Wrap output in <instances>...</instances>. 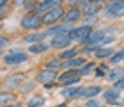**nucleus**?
I'll return each instance as SVG.
<instances>
[{"mask_svg": "<svg viewBox=\"0 0 124 107\" xmlns=\"http://www.w3.org/2000/svg\"><path fill=\"white\" fill-rule=\"evenodd\" d=\"M41 25H44L43 23V16H39L36 13H27V14L21 16V20H20V27L25 29V30H30V32L39 30Z\"/></svg>", "mask_w": 124, "mask_h": 107, "instance_id": "obj_1", "label": "nucleus"}, {"mask_svg": "<svg viewBox=\"0 0 124 107\" xmlns=\"http://www.w3.org/2000/svg\"><path fill=\"white\" fill-rule=\"evenodd\" d=\"M82 75L78 73L76 68H71V70H66L64 73H60L59 75V84L62 88H67V86H76L78 82H80Z\"/></svg>", "mask_w": 124, "mask_h": 107, "instance_id": "obj_2", "label": "nucleus"}, {"mask_svg": "<svg viewBox=\"0 0 124 107\" xmlns=\"http://www.w3.org/2000/svg\"><path fill=\"white\" fill-rule=\"evenodd\" d=\"M75 29L71 23H67V21H64V23H59V25H50L48 29H46V34L48 38H60V36H69V32Z\"/></svg>", "mask_w": 124, "mask_h": 107, "instance_id": "obj_3", "label": "nucleus"}, {"mask_svg": "<svg viewBox=\"0 0 124 107\" xmlns=\"http://www.w3.org/2000/svg\"><path fill=\"white\" fill-rule=\"evenodd\" d=\"M105 11H106V16L121 18V16H124V2L122 0H108L105 4Z\"/></svg>", "mask_w": 124, "mask_h": 107, "instance_id": "obj_4", "label": "nucleus"}, {"mask_svg": "<svg viewBox=\"0 0 124 107\" xmlns=\"http://www.w3.org/2000/svg\"><path fill=\"white\" fill-rule=\"evenodd\" d=\"M64 14H66L64 7H62V5H57V7L50 9L48 13L43 14V23L44 25H53L55 21H59L60 18H64Z\"/></svg>", "mask_w": 124, "mask_h": 107, "instance_id": "obj_5", "label": "nucleus"}, {"mask_svg": "<svg viewBox=\"0 0 124 107\" xmlns=\"http://www.w3.org/2000/svg\"><path fill=\"white\" fill-rule=\"evenodd\" d=\"M92 32V27L91 25H82V27H75L71 32H69V38L73 41H78V43H83L85 39L91 36Z\"/></svg>", "mask_w": 124, "mask_h": 107, "instance_id": "obj_6", "label": "nucleus"}, {"mask_svg": "<svg viewBox=\"0 0 124 107\" xmlns=\"http://www.w3.org/2000/svg\"><path fill=\"white\" fill-rule=\"evenodd\" d=\"M105 38H106V32L105 30H101V29L99 30H92L91 36H89L82 45H83V47H103Z\"/></svg>", "mask_w": 124, "mask_h": 107, "instance_id": "obj_7", "label": "nucleus"}, {"mask_svg": "<svg viewBox=\"0 0 124 107\" xmlns=\"http://www.w3.org/2000/svg\"><path fill=\"white\" fill-rule=\"evenodd\" d=\"M27 59H29V54H27V52H11V54L4 55V63L11 64V66L21 64V63H25Z\"/></svg>", "mask_w": 124, "mask_h": 107, "instance_id": "obj_8", "label": "nucleus"}, {"mask_svg": "<svg viewBox=\"0 0 124 107\" xmlns=\"http://www.w3.org/2000/svg\"><path fill=\"white\" fill-rule=\"evenodd\" d=\"M59 80V73L57 70H50V68H44L37 73V82L41 84H50V82H55Z\"/></svg>", "mask_w": 124, "mask_h": 107, "instance_id": "obj_9", "label": "nucleus"}, {"mask_svg": "<svg viewBox=\"0 0 124 107\" xmlns=\"http://www.w3.org/2000/svg\"><path fill=\"white\" fill-rule=\"evenodd\" d=\"M73 43V39L69 36H60V38H53L50 39V48H55V50H66L69 48Z\"/></svg>", "mask_w": 124, "mask_h": 107, "instance_id": "obj_10", "label": "nucleus"}, {"mask_svg": "<svg viewBox=\"0 0 124 107\" xmlns=\"http://www.w3.org/2000/svg\"><path fill=\"white\" fill-rule=\"evenodd\" d=\"M103 93V89H101L99 86H87V88H82L80 93H78V98H98V95Z\"/></svg>", "mask_w": 124, "mask_h": 107, "instance_id": "obj_11", "label": "nucleus"}, {"mask_svg": "<svg viewBox=\"0 0 124 107\" xmlns=\"http://www.w3.org/2000/svg\"><path fill=\"white\" fill-rule=\"evenodd\" d=\"M25 80V73H13V75H9L7 78L4 80V84H5V88H18V86H21V82Z\"/></svg>", "mask_w": 124, "mask_h": 107, "instance_id": "obj_12", "label": "nucleus"}, {"mask_svg": "<svg viewBox=\"0 0 124 107\" xmlns=\"http://www.w3.org/2000/svg\"><path fill=\"white\" fill-rule=\"evenodd\" d=\"M101 11V4L98 2H92V0H87V4L82 7V13L83 16H96Z\"/></svg>", "mask_w": 124, "mask_h": 107, "instance_id": "obj_13", "label": "nucleus"}, {"mask_svg": "<svg viewBox=\"0 0 124 107\" xmlns=\"http://www.w3.org/2000/svg\"><path fill=\"white\" fill-rule=\"evenodd\" d=\"M80 18H82V9H78V7H69L64 14V21H67V23H75Z\"/></svg>", "mask_w": 124, "mask_h": 107, "instance_id": "obj_14", "label": "nucleus"}, {"mask_svg": "<svg viewBox=\"0 0 124 107\" xmlns=\"http://www.w3.org/2000/svg\"><path fill=\"white\" fill-rule=\"evenodd\" d=\"M46 38V34L44 32H29L27 36H23V41L29 43V45H36V43H43V39Z\"/></svg>", "mask_w": 124, "mask_h": 107, "instance_id": "obj_15", "label": "nucleus"}, {"mask_svg": "<svg viewBox=\"0 0 124 107\" xmlns=\"http://www.w3.org/2000/svg\"><path fill=\"white\" fill-rule=\"evenodd\" d=\"M87 61H85V57H73V59H67V61H64V64H62V68H66V70H71V68H82L83 64H85Z\"/></svg>", "mask_w": 124, "mask_h": 107, "instance_id": "obj_16", "label": "nucleus"}, {"mask_svg": "<svg viewBox=\"0 0 124 107\" xmlns=\"http://www.w3.org/2000/svg\"><path fill=\"white\" fill-rule=\"evenodd\" d=\"M80 86H67V88H64L62 89V97H64L66 100H75V98H78V93H80Z\"/></svg>", "mask_w": 124, "mask_h": 107, "instance_id": "obj_17", "label": "nucleus"}, {"mask_svg": "<svg viewBox=\"0 0 124 107\" xmlns=\"http://www.w3.org/2000/svg\"><path fill=\"white\" fill-rule=\"evenodd\" d=\"M119 97H121V93H119V89H115V88H108V89L103 91V100L105 102H117Z\"/></svg>", "mask_w": 124, "mask_h": 107, "instance_id": "obj_18", "label": "nucleus"}, {"mask_svg": "<svg viewBox=\"0 0 124 107\" xmlns=\"http://www.w3.org/2000/svg\"><path fill=\"white\" fill-rule=\"evenodd\" d=\"M78 54H80V50L76 47H69L66 50H62V54H59V57L62 61H67V59H73V57H78Z\"/></svg>", "mask_w": 124, "mask_h": 107, "instance_id": "obj_19", "label": "nucleus"}, {"mask_svg": "<svg viewBox=\"0 0 124 107\" xmlns=\"http://www.w3.org/2000/svg\"><path fill=\"white\" fill-rule=\"evenodd\" d=\"M14 100H16V95H14V93L5 91V93H2V97H0V105H2V107H7V105H11V104H14Z\"/></svg>", "mask_w": 124, "mask_h": 107, "instance_id": "obj_20", "label": "nucleus"}, {"mask_svg": "<svg viewBox=\"0 0 124 107\" xmlns=\"http://www.w3.org/2000/svg\"><path fill=\"white\" fill-rule=\"evenodd\" d=\"M48 48H50V45H46V43H36L29 47V54H44Z\"/></svg>", "mask_w": 124, "mask_h": 107, "instance_id": "obj_21", "label": "nucleus"}, {"mask_svg": "<svg viewBox=\"0 0 124 107\" xmlns=\"http://www.w3.org/2000/svg\"><path fill=\"white\" fill-rule=\"evenodd\" d=\"M115 52H114V50H112V48H108V47H99L98 50H96V57H98V59H105V57H112V55H114Z\"/></svg>", "mask_w": 124, "mask_h": 107, "instance_id": "obj_22", "label": "nucleus"}, {"mask_svg": "<svg viewBox=\"0 0 124 107\" xmlns=\"http://www.w3.org/2000/svg\"><path fill=\"white\" fill-rule=\"evenodd\" d=\"M124 77V68H110V71H108V78L112 82H117L119 78H122Z\"/></svg>", "mask_w": 124, "mask_h": 107, "instance_id": "obj_23", "label": "nucleus"}, {"mask_svg": "<svg viewBox=\"0 0 124 107\" xmlns=\"http://www.w3.org/2000/svg\"><path fill=\"white\" fill-rule=\"evenodd\" d=\"M44 104V98L43 97H32L29 102H27V107H41Z\"/></svg>", "mask_w": 124, "mask_h": 107, "instance_id": "obj_24", "label": "nucleus"}, {"mask_svg": "<svg viewBox=\"0 0 124 107\" xmlns=\"http://www.w3.org/2000/svg\"><path fill=\"white\" fill-rule=\"evenodd\" d=\"M92 68H94V63H92V61H87V63L82 66V68H78V73L83 77V75H87V73H91Z\"/></svg>", "mask_w": 124, "mask_h": 107, "instance_id": "obj_25", "label": "nucleus"}, {"mask_svg": "<svg viewBox=\"0 0 124 107\" xmlns=\"http://www.w3.org/2000/svg\"><path fill=\"white\" fill-rule=\"evenodd\" d=\"M62 64H64V61H62L60 57H57V59L50 61V63L46 64V68H50V70H59V68H62Z\"/></svg>", "mask_w": 124, "mask_h": 107, "instance_id": "obj_26", "label": "nucleus"}, {"mask_svg": "<svg viewBox=\"0 0 124 107\" xmlns=\"http://www.w3.org/2000/svg\"><path fill=\"white\" fill-rule=\"evenodd\" d=\"M121 61H124V48H121L119 52H115V54L110 57V63H112V64H117V63H121Z\"/></svg>", "mask_w": 124, "mask_h": 107, "instance_id": "obj_27", "label": "nucleus"}, {"mask_svg": "<svg viewBox=\"0 0 124 107\" xmlns=\"http://www.w3.org/2000/svg\"><path fill=\"white\" fill-rule=\"evenodd\" d=\"M83 21H85L83 25H91V23H94V21H98V14L96 16H83Z\"/></svg>", "mask_w": 124, "mask_h": 107, "instance_id": "obj_28", "label": "nucleus"}, {"mask_svg": "<svg viewBox=\"0 0 124 107\" xmlns=\"http://www.w3.org/2000/svg\"><path fill=\"white\" fill-rule=\"evenodd\" d=\"M98 105H99L98 98H89V100H87V104H85V107H98Z\"/></svg>", "mask_w": 124, "mask_h": 107, "instance_id": "obj_29", "label": "nucleus"}, {"mask_svg": "<svg viewBox=\"0 0 124 107\" xmlns=\"http://www.w3.org/2000/svg\"><path fill=\"white\" fill-rule=\"evenodd\" d=\"M114 88H115V89H119V91H121V89H124V77L119 78L117 82H114Z\"/></svg>", "mask_w": 124, "mask_h": 107, "instance_id": "obj_30", "label": "nucleus"}, {"mask_svg": "<svg viewBox=\"0 0 124 107\" xmlns=\"http://www.w3.org/2000/svg\"><path fill=\"white\" fill-rule=\"evenodd\" d=\"M36 88V84H23V86H21V91H32V89Z\"/></svg>", "mask_w": 124, "mask_h": 107, "instance_id": "obj_31", "label": "nucleus"}, {"mask_svg": "<svg viewBox=\"0 0 124 107\" xmlns=\"http://www.w3.org/2000/svg\"><path fill=\"white\" fill-rule=\"evenodd\" d=\"M0 45H2V48L7 45V38H5V36H2V39H0Z\"/></svg>", "mask_w": 124, "mask_h": 107, "instance_id": "obj_32", "label": "nucleus"}, {"mask_svg": "<svg viewBox=\"0 0 124 107\" xmlns=\"http://www.w3.org/2000/svg\"><path fill=\"white\" fill-rule=\"evenodd\" d=\"M13 2H14L16 5H23L25 2H29V0H13Z\"/></svg>", "mask_w": 124, "mask_h": 107, "instance_id": "obj_33", "label": "nucleus"}, {"mask_svg": "<svg viewBox=\"0 0 124 107\" xmlns=\"http://www.w3.org/2000/svg\"><path fill=\"white\" fill-rule=\"evenodd\" d=\"M96 75H99V77H103V75H105V71H103V70H96Z\"/></svg>", "mask_w": 124, "mask_h": 107, "instance_id": "obj_34", "label": "nucleus"}, {"mask_svg": "<svg viewBox=\"0 0 124 107\" xmlns=\"http://www.w3.org/2000/svg\"><path fill=\"white\" fill-rule=\"evenodd\" d=\"M7 107H23V105H21V104H16V102H14V104H11V105H7Z\"/></svg>", "mask_w": 124, "mask_h": 107, "instance_id": "obj_35", "label": "nucleus"}, {"mask_svg": "<svg viewBox=\"0 0 124 107\" xmlns=\"http://www.w3.org/2000/svg\"><path fill=\"white\" fill-rule=\"evenodd\" d=\"M55 107H69L67 104H59V105H55Z\"/></svg>", "mask_w": 124, "mask_h": 107, "instance_id": "obj_36", "label": "nucleus"}, {"mask_svg": "<svg viewBox=\"0 0 124 107\" xmlns=\"http://www.w3.org/2000/svg\"><path fill=\"white\" fill-rule=\"evenodd\" d=\"M92 2H98V4H101V2H106V0H92Z\"/></svg>", "mask_w": 124, "mask_h": 107, "instance_id": "obj_37", "label": "nucleus"}, {"mask_svg": "<svg viewBox=\"0 0 124 107\" xmlns=\"http://www.w3.org/2000/svg\"><path fill=\"white\" fill-rule=\"evenodd\" d=\"M98 107H105V105H98Z\"/></svg>", "mask_w": 124, "mask_h": 107, "instance_id": "obj_38", "label": "nucleus"}, {"mask_svg": "<svg viewBox=\"0 0 124 107\" xmlns=\"http://www.w3.org/2000/svg\"><path fill=\"white\" fill-rule=\"evenodd\" d=\"M122 2H124V0H122Z\"/></svg>", "mask_w": 124, "mask_h": 107, "instance_id": "obj_39", "label": "nucleus"}]
</instances>
